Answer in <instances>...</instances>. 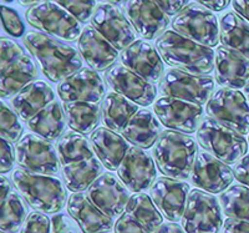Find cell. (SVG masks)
I'll return each instance as SVG.
<instances>
[{"mask_svg":"<svg viewBox=\"0 0 249 233\" xmlns=\"http://www.w3.org/2000/svg\"><path fill=\"white\" fill-rule=\"evenodd\" d=\"M15 161L31 174L54 176L60 170V161L54 145L35 134H25L15 145Z\"/></svg>","mask_w":249,"mask_h":233,"instance_id":"cell-11","label":"cell"},{"mask_svg":"<svg viewBox=\"0 0 249 233\" xmlns=\"http://www.w3.org/2000/svg\"><path fill=\"white\" fill-rule=\"evenodd\" d=\"M51 233H82L79 225L70 215L56 214L50 218Z\"/></svg>","mask_w":249,"mask_h":233,"instance_id":"cell-43","label":"cell"},{"mask_svg":"<svg viewBox=\"0 0 249 233\" xmlns=\"http://www.w3.org/2000/svg\"><path fill=\"white\" fill-rule=\"evenodd\" d=\"M232 5L235 13L249 23V0H233Z\"/></svg>","mask_w":249,"mask_h":233,"instance_id":"cell-50","label":"cell"},{"mask_svg":"<svg viewBox=\"0 0 249 233\" xmlns=\"http://www.w3.org/2000/svg\"><path fill=\"white\" fill-rule=\"evenodd\" d=\"M139 111V105L115 91L107 92L101 108L102 124L112 131H122Z\"/></svg>","mask_w":249,"mask_h":233,"instance_id":"cell-29","label":"cell"},{"mask_svg":"<svg viewBox=\"0 0 249 233\" xmlns=\"http://www.w3.org/2000/svg\"><path fill=\"white\" fill-rule=\"evenodd\" d=\"M66 119L64 108L57 101H53L45 108L39 111L34 117L28 121V126L35 135L55 141L64 135L66 127Z\"/></svg>","mask_w":249,"mask_h":233,"instance_id":"cell-30","label":"cell"},{"mask_svg":"<svg viewBox=\"0 0 249 233\" xmlns=\"http://www.w3.org/2000/svg\"><path fill=\"white\" fill-rule=\"evenodd\" d=\"M12 182H10L8 177L0 176V205L5 201L9 194L12 192Z\"/></svg>","mask_w":249,"mask_h":233,"instance_id":"cell-52","label":"cell"},{"mask_svg":"<svg viewBox=\"0 0 249 233\" xmlns=\"http://www.w3.org/2000/svg\"><path fill=\"white\" fill-rule=\"evenodd\" d=\"M126 18L144 40L160 37L170 25V17L153 0H127Z\"/></svg>","mask_w":249,"mask_h":233,"instance_id":"cell-18","label":"cell"},{"mask_svg":"<svg viewBox=\"0 0 249 233\" xmlns=\"http://www.w3.org/2000/svg\"><path fill=\"white\" fill-rule=\"evenodd\" d=\"M4 1H6V3H12L13 0H4Z\"/></svg>","mask_w":249,"mask_h":233,"instance_id":"cell-56","label":"cell"},{"mask_svg":"<svg viewBox=\"0 0 249 233\" xmlns=\"http://www.w3.org/2000/svg\"><path fill=\"white\" fill-rule=\"evenodd\" d=\"M219 40L249 59V23L234 12H227L219 23Z\"/></svg>","mask_w":249,"mask_h":233,"instance_id":"cell-31","label":"cell"},{"mask_svg":"<svg viewBox=\"0 0 249 233\" xmlns=\"http://www.w3.org/2000/svg\"><path fill=\"white\" fill-rule=\"evenodd\" d=\"M121 64L151 84L157 83L163 76L164 65L162 57L157 49L144 40H136L122 50Z\"/></svg>","mask_w":249,"mask_h":233,"instance_id":"cell-21","label":"cell"},{"mask_svg":"<svg viewBox=\"0 0 249 233\" xmlns=\"http://www.w3.org/2000/svg\"><path fill=\"white\" fill-rule=\"evenodd\" d=\"M222 233H249V222L228 217L223 223Z\"/></svg>","mask_w":249,"mask_h":233,"instance_id":"cell-48","label":"cell"},{"mask_svg":"<svg viewBox=\"0 0 249 233\" xmlns=\"http://www.w3.org/2000/svg\"><path fill=\"white\" fill-rule=\"evenodd\" d=\"M104 3H107V4H112V5H116V4H121L124 3V0H101Z\"/></svg>","mask_w":249,"mask_h":233,"instance_id":"cell-54","label":"cell"},{"mask_svg":"<svg viewBox=\"0 0 249 233\" xmlns=\"http://www.w3.org/2000/svg\"><path fill=\"white\" fill-rule=\"evenodd\" d=\"M37 69L34 61L28 55L21 57L0 70V97H14L24 88L35 81L37 77Z\"/></svg>","mask_w":249,"mask_h":233,"instance_id":"cell-28","label":"cell"},{"mask_svg":"<svg viewBox=\"0 0 249 233\" xmlns=\"http://www.w3.org/2000/svg\"><path fill=\"white\" fill-rule=\"evenodd\" d=\"M117 176L128 191L140 194L155 183L157 171L152 157L142 148L130 147L117 168Z\"/></svg>","mask_w":249,"mask_h":233,"instance_id":"cell-17","label":"cell"},{"mask_svg":"<svg viewBox=\"0 0 249 233\" xmlns=\"http://www.w3.org/2000/svg\"><path fill=\"white\" fill-rule=\"evenodd\" d=\"M160 91L164 96L183 100L196 105L210 101L214 91V80L208 75H197L170 69L160 80Z\"/></svg>","mask_w":249,"mask_h":233,"instance_id":"cell-10","label":"cell"},{"mask_svg":"<svg viewBox=\"0 0 249 233\" xmlns=\"http://www.w3.org/2000/svg\"><path fill=\"white\" fill-rule=\"evenodd\" d=\"M20 5L23 6H34L39 3H43L45 0H18Z\"/></svg>","mask_w":249,"mask_h":233,"instance_id":"cell-53","label":"cell"},{"mask_svg":"<svg viewBox=\"0 0 249 233\" xmlns=\"http://www.w3.org/2000/svg\"><path fill=\"white\" fill-rule=\"evenodd\" d=\"M153 108L162 125L182 134H193L203 121L202 106L175 97H160Z\"/></svg>","mask_w":249,"mask_h":233,"instance_id":"cell-12","label":"cell"},{"mask_svg":"<svg viewBox=\"0 0 249 233\" xmlns=\"http://www.w3.org/2000/svg\"><path fill=\"white\" fill-rule=\"evenodd\" d=\"M28 216V207L24 198L18 192L12 191L0 205V230L8 233L19 232Z\"/></svg>","mask_w":249,"mask_h":233,"instance_id":"cell-36","label":"cell"},{"mask_svg":"<svg viewBox=\"0 0 249 233\" xmlns=\"http://www.w3.org/2000/svg\"><path fill=\"white\" fill-rule=\"evenodd\" d=\"M198 152V145L192 137L173 130L163 131L153 147L159 170L166 177L179 181L191 177Z\"/></svg>","mask_w":249,"mask_h":233,"instance_id":"cell-3","label":"cell"},{"mask_svg":"<svg viewBox=\"0 0 249 233\" xmlns=\"http://www.w3.org/2000/svg\"><path fill=\"white\" fill-rule=\"evenodd\" d=\"M15 150L12 143L0 136V175L8 174L14 167Z\"/></svg>","mask_w":249,"mask_h":233,"instance_id":"cell-44","label":"cell"},{"mask_svg":"<svg viewBox=\"0 0 249 233\" xmlns=\"http://www.w3.org/2000/svg\"><path fill=\"white\" fill-rule=\"evenodd\" d=\"M25 18L33 28L65 41H75L84 30L79 20L55 0H45L31 6Z\"/></svg>","mask_w":249,"mask_h":233,"instance_id":"cell-6","label":"cell"},{"mask_svg":"<svg viewBox=\"0 0 249 233\" xmlns=\"http://www.w3.org/2000/svg\"><path fill=\"white\" fill-rule=\"evenodd\" d=\"M206 112L211 119L233 128L242 136L249 134V101L239 90H217L207 103Z\"/></svg>","mask_w":249,"mask_h":233,"instance_id":"cell-9","label":"cell"},{"mask_svg":"<svg viewBox=\"0 0 249 233\" xmlns=\"http://www.w3.org/2000/svg\"><path fill=\"white\" fill-rule=\"evenodd\" d=\"M68 212L82 233H107L115 226L113 218L99 210L84 192H76L69 197Z\"/></svg>","mask_w":249,"mask_h":233,"instance_id":"cell-24","label":"cell"},{"mask_svg":"<svg viewBox=\"0 0 249 233\" xmlns=\"http://www.w3.org/2000/svg\"><path fill=\"white\" fill-rule=\"evenodd\" d=\"M64 114L68 125L79 134H92L96 130L101 117V110L99 104L74 101L64 103Z\"/></svg>","mask_w":249,"mask_h":233,"instance_id":"cell-33","label":"cell"},{"mask_svg":"<svg viewBox=\"0 0 249 233\" xmlns=\"http://www.w3.org/2000/svg\"><path fill=\"white\" fill-rule=\"evenodd\" d=\"M244 95H246L247 100H248V101H249V81H248V83H247V85L244 86Z\"/></svg>","mask_w":249,"mask_h":233,"instance_id":"cell-55","label":"cell"},{"mask_svg":"<svg viewBox=\"0 0 249 233\" xmlns=\"http://www.w3.org/2000/svg\"><path fill=\"white\" fill-rule=\"evenodd\" d=\"M113 227L115 233H152L126 212L119 217Z\"/></svg>","mask_w":249,"mask_h":233,"instance_id":"cell-45","label":"cell"},{"mask_svg":"<svg viewBox=\"0 0 249 233\" xmlns=\"http://www.w3.org/2000/svg\"><path fill=\"white\" fill-rule=\"evenodd\" d=\"M90 143L105 168L115 171L121 165L128 151L127 141L115 131L107 127H99L90 136Z\"/></svg>","mask_w":249,"mask_h":233,"instance_id":"cell-25","label":"cell"},{"mask_svg":"<svg viewBox=\"0 0 249 233\" xmlns=\"http://www.w3.org/2000/svg\"><path fill=\"white\" fill-rule=\"evenodd\" d=\"M219 203L227 217L249 222V187L239 183L231 186L222 192Z\"/></svg>","mask_w":249,"mask_h":233,"instance_id":"cell-37","label":"cell"},{"mask_svg":"<svg viewBox=\"0 0 249 233\" xmlns=\"http://www.w3.org/2000/svg\"><path fill=\"white\" fill-rule=\"evenodd\" d=\"M57 4L65 8L74 15L80 23H86L92 18L96 9V0H55Z\"/></svg>","mask_w":249,"mask_h":233,"instance_id":"cell-39","label":"cell"},{"mask_svg":"<svg viewBox=\"0 0 249 233\" xmlns=\"http://www.w3.org/2000/svg\"><path fill=\"white\" fill-rule=\"evenodd\" d=\"M80 55L95 72H105L116 64L119 50L111 45L92 25L84 28L77 41Z\"/></svg>","mask_w":249,"mask_h":233,"instance_id":"cell-23","label":"cell"},{"mask_svg":"<svg viewBox=\"0 0 249 233\" xmlns=\"http://www.w3.org/2000/svg\"><path fill=\"white\" fill-rule=\"evenodd\" d=\"M56 152L62 166L84 161L93 157V150L85 135L68 131L57 141Z\"/></svg>","mask_w":249,"mask_h":233,"instance_id":"cell-34","label":"cell"},{"mask_svg":"<svg viewBox=\"0 0 249 233\" xmlns=\"http://www.w3.org/2000/svg\"><path fill=\"white\" fill-rule=\"evenodd\" d=\"M55 101L54 90L45 81H33L12 99V106L18 116L29 121L31 117Z\"/></svg>","mask_w":249,"mask_h":233,"instance_id":"cell-27","label":"cell"},{"mask_svg":"<svg viewBox=\"0 0 249 233\" xmlns=\"http://www.w3.org/2000/svg\"><path fill=\"white\" fill-rule=\"evenodd\" d=\"M124 211L152 233L163 223V216L156 207L151 196L142 192L130 197Z\"/></svg>","mask_w":249,"mask_h":233,"instance_id":"cell-35","label":"cell"},{"mask_svg":"<svg viewBox=\"0 0 249 233\" xmlns=\"http://www.w3.org/2000/svg\"><path fill=\"white\" fill-rule=\"evenodd\" d=\"M23 55L25 52L19 44L9 37L0 36V70L12 65Z\"/></svg>","mask_w":249,"mask_h":233,"instance_id":"cell-40","label":"cell"},{"mask_svg":"<svg viewBox=\"0 0 249 233\" xmlns=\"http://www.w3.org/2000/svg\"><path fill=\"white\" fill-rule=\"evenodd\" d=\"M0 233H8V232H4V231H1V230H0Z\"/></svg>","mask_w":249,"mask_h":233,"instance_id":"cell-57","label":"cell"},{"mask_svg":"<svg viewBox=\"0 0 249 233\" xmlns=\"http://www.w3.org/2000/svg\"><path fill=\"white\" fill-rule=\"evenodd\" d=\"M13 182L26 203L36 212L56 215L65 207L68 194L56 177L31 174L20 168L13 172Z\"/></svg>","mask_w":249,"mask_h":233,"instance_id":"cell-4","label":"cell"},{"mask_svg":"<svg viewBox=\"0 0 249 233\" xmlns=\"http://www.w3.org/2000/svg\"><path fill=\"white\" fill-rule=\"evenodd\" d=\"M91 25L117 50H124L136 41L133 26L124 13L112 4H99L91 18Z\"/></svg>","mask_w":249,"mask_h":233,"instance_id":"cell-13","label":"cell"},{"mask_svg":"<svg viewBox=\"0 0 249 233\" xmlns=\"http://www.w3.org/2000/svg\"><path fill=\"white\" fill-rule=\"evenodd\" d=\"M104 165L93 156L84 161L62 166V179L71 192H84L102 175Z\"/></svg>","mask_w":249,"mask_h":233,"instance_id":"cell-32","label":"cell"},{"mask_svg":"<svg viewBox=\"0 0 249 233\" xmlns=\"http://www.w3.org/2000/svg\"><path fill=\"white\" fill-rule=\"evenodd\" d=\"M199 5L210 9L212 12H222L230 5L232 0H196Z\"/></svg>","mask_w":249,"mask_h":233,"instance_id":"cell-49","label":"cell"},{"mask_svg":"<svg viewBox=\"0 0 249 233\" xmlns=\"http://www.w3.org/2000/svg\"><path fill=\"white\" fill-rule=\"evenodd\" d=\"M173 32L201 45L214 48L219 41V24L214 13L199 4H188L172 20Z\"/></svg>","mask_w":249,"mask_h":233,"instance_id":"cell-7","label":"cell"},{"mask_svg":"<svg viewBox=\"0 0 249 233\" xmlns=\"http://www.w3.org/2000/svg\"><path fill=\"white\" fill-rule=\"evenodd\" d=\"M234 179L242 185L249 187V154L242 157L234 166Z\"/></svg>","mask_w":249,"mask_h":233,"instance_id":"cell-47","label":"cell"},{"mask_svg":"<svg viewBox=\"0 0 249 233\" xmlns=\"http://www.w3.org/2000/svg\"><path fill=\"white\" fill-rule=\"evenodd\" d=\"M88 196L93 205L111 218L124 215L130 199L128 188L115 175L106 172L88 188Z\"/></svg>","mask_w":249,"mask_h":233,"instance_id":"cell-14","label":"cell"},{"mask_svg":"<svg viewBox=\"0 0 249 233\" xmlns=\"http://www.w3.org/2000/svg\"><path fill=\"white\" fill-rule=\"evenodd\" d=\"M57 94L64 103L99 104L105 95V85L97 72L92 69H80L59 84Z\"/></svg>","mask_w":249,"mask_h":233,"instance_id":"cell-20","label":"cell"},{"mask_svg":"<svg viewBox=\"0 0 249 233\" xmlns=\"http://www.w3.org/2000/svg\"><path fill=\"white\" fill-rule=\"evenodd\" d=\"M181 221L186 233H219L223 227L221 203L210 192L192 190Z\"/></svg>","mask_w":249,"mask_h":233,"instance_id":"cell-8","label":"cell"},{"mask_svg":"<svg viewBox=\"0 0 249 233\" xmlns=\"http://www.w3.org/2000/svg\"><path fill=\"white\" fill-rule=\"evenodd\" d=\"M160 8L163 10L168 17L177 15L181 10H183L188 4L190 0H153Z\"/></svg>","mask_w":249,"mask_h":233,"instance_id":"cell-46","label":"cell"},{"mask_svg":"<svg viewBox=\"0 0 249 233\" xmlns=\"http://www.w3.org/2000/svg\"><path fill=\"white\" fill-rule=\"evenodd\" d=\"M215 81L230 89H242L249 81V59L227 46H218L214 59Z\"/></svg>","mask_w":249,"mask_h":233,"instance_id":"cell-22","label":"cell"},{"mask_svg":"<svg viewBox=\"0 0 249 233\" xmlns=\"http://www.w3.org/2000/svg\"><path fill=\"white\" fill-rule=\"evenodd\" d=\"M24 127L15 111L0 99V136L10 143H18L23 137Z\"/></svg>","mask_w":249,"mask_h":233,"instance_id":"cell-38","label":"cell"},{"mask_svg":"<svg viewBox=\"0 0 249 233\" xmlns=\"http://www.w3.org/2000/svg\"><path fill=\"white\" fill-rule=\"evenodd\" d=\"M106 81L115 92L131 100L139 106H150L155 103L157 89L124 64H115L106 70Z\"/></svg>","mask_w":249,"mask_h":233,"instance_id":"cell-15","label":"cell"},{"mask_svg":"<svg viewBox=\"0 0 249 233\" xmlns=\"http://www.w3.org/2000/svg\"><path fill=\"white\" fill-rule=\"evenodd\" d=\"M233 179L234 172L227 163L204 150L198 152L191 174V182L196 187L212 195L222 194L232 185Z\"/></svg>","mask_w":249,"mask_h":233,"instance_id":"cell-16","label":"cell"},{"mask_svg":"<svg viewBox=\"0 0 249 233\" xmlns=\"http://www.w3.org/2000/svg\"><path fill=\"white\" fill-rule=\"evenodd\" d=\"M190 192L191 187L187 182L160 177L151 186L150 196L164 218L177 222L183 216Z\"/></svg>","mask_w":249,"mask_h":233,"instance_id":"cell-19","label":"cell"},{"mask_svg":"<svg viewBox=\"0 0 249 233\" xmlns=\"http://www.w3.org/2000/svg\"><path fill=\"white\" fill-rule=\"evenodd\" d=\"M197 140L204 151L218 160L233 165L248 152L246 137L214 119H204L197 130Z\"/></svg>","mask_w":249,"mask_h":233,"instance_id":"cell-5","label":"cell"},{"mask_svg":"<svg viewBox=\"0 0 249 233\" xmlns=\"http://www.w3.org/2000/svg\"><path fill=\"white\" fill-rule=\"evenodd\" d=\"M0 20L3 24V28L9 35L19 37L24 34V24L23 20L20 19L19 14L14 9L0 4Z\"/></svg>","mask_w":249,"mask_h":233,"instance_id":"cell-41","label":"cell"},{"mask_svg":"<svg viewBox=\"0 0 249 233\" xmlns=\"http://www.w3.org/2000/svg\"><path fill=\"white\" fill-rule=\"evenodd\" d=\"M23 43L51 83L64 81L82 69L81 55L76 49L50 35L29 32L24 35Z\"/></svg>","mask_w":249,"mask_h":233,"instance_id":"cell-1","label":"cell"},{"mask_svg":"<svg viewBox=\"0 0 249 233\" xmlns=\"http://www.w3.org/2000/svg\"><path fill=\"white\" fill-rule=\"evenodd\" d=\"M153 233H186L183 227L177 225L176 222H168V223H162Z\"/></svg>","mask_w":249,"mask_h":233,"instance_id":"cell-51","label":"cell"},{"mask_svg":"<svg viewBox=\"0 0 249 233\" xmlns=\"http://www.w3.org/2000/svg\"><path fill=\"white\" fill-rule=\"evenodd\" d=\"M20 233H51L50 218L45 214L34 211L29 214Z\"/></svg>","mask_w":249,"mask_h":233,"instance_id":"cell-42","label":"cell"},{"mask_svg":"<svg viewBox=\"0 0 249 233\" xmlns=\"http://www.w3.org/2000/svg\"><path fill=\"white\" fill-rule=\"evenodd\" d=\"M162 134L161 123L152 111L142 108L121 131V136L136 147L147 150L152 147Z\"/></svg>","mask_w":249,"mask_h":233,"instance_id":"cell-26","label":"cell"},{"mask_svg":"<svg viewBox=\"0 0 249 233\" xmlns=\"http://www.w3.org/2000/svg\"><path fill=\"white\" fill-rule=\"evenodd\" d=\"M156 49L172 69L197 75H210L214 70V50L167 30L156 40Z\"/></svg>","mask_w":249,"mask_h":233,"instance_id":"cell-2","label":"cell"}]
</instances>
